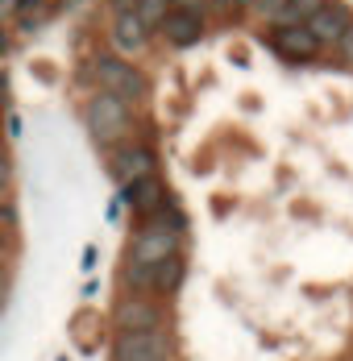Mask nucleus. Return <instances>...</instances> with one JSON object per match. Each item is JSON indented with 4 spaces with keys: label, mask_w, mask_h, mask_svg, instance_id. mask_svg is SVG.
I'll list each match as a JSON object with an SVG mask.
<instances>
[{
    "label": "nucleus",
    "mask_w": 353,
    "mask_h": 361,
    "mask_svg": "<svg viewBox=\"0 0 353 361\" xmlns=\"http://www.w3.org/2000/svg\"><path fill=\"white\" fill-rule=\"evenodd\" d=\"M154 166H158V162H154V149H150V145H125L121 142L112 149V158H108V175L121 183V187L141 179V175H154Z\"/></svg>",
    "instance_id": "nucleus-8"
},
{
    "label": "nucleus",
    "mask_w": 353,
    "mask_h": 361,
    "mask_svg": "<svg viewBox=\"0 0 353 361\" xmlns=\"http://www.w3.org/2000/svg\"><path fill=\"white\" fill-rule=\"evenodd\" d=\"M324 4H328V0H287L275 25H308V21L316 17Z\"/></svg>",
    "instance_id": "nucleus-12"
},
{
    "label": "nucleus",
    "mask_w": 353,
    "mask_h": 361,
    "mask_svg": "<svg viewBox=\"0 0 353 361\" xmlns=\"http://www.w3.org/2000/svg\"><path fill=\"white\" fill-rule=\"evenodd\" d=\"M4 96H8V79H4V71H0V104H4Z\"/></svg>",
    "instance_id": "nucleus-18"
},
{
    "label": "nucleus",
    "mask_w": 353,
    "mask_h": 361,
    "mask_svg": "<svg viewBox=\"0 0 353 361\" xmlns=\"http://www.w3.org/2000/svg\"><path fill=\"white\" fill-rule=\"evenodd\" d=\"M249 4H253V13H258L262 21H270V25H275V21H279V13H282V4H287V0H249Z\"/></svg>",
    "instance_id": "nucleus-14"
},
{
    "label": "nucleus",
    "mask_w": 353,
    "mask_h": 361,
    "mask_svg": "<svg viewBox=\"0 0 353 361\" xmlns=\"http://www.w3.org/2000/svg\"><path fill=\"white\" fill-rule=\"evenodd\" d=\"M158 34L167 37L171 46H196L204 37V13L191 8H167V17L158 21Z\"/></svg>",
    "instance_id": "nucleus-9"
},
{
    "label": "nucleus",
    "mask_w": 353,
    "mask_h": 361,
    "mask_svg": "<svg viewBox=\"0 0 353 361\" xmlns=\"http://www.w3.org/2000/svg\"><path fill=\"white\" fill-rule=\"evenodd\" d=\"M13 8H17L21 17H34V13H42V8H46V0H17Z\"/></svg>",
    "instance_id": "nucleus-16"
},
{
    "label": "nucleus",
    "mask_w": 353,
    "mask_h": 361,
    "mask_svg": "<svg viewBox=\"0 0 353 361\" xmlns=\"http://www.w3.org/2000/svg\"><path fill=\"white\" fill-rule=\"evenodd\" d=\"M249 0H225V8H246Z\"/></svg>",
    "instance_id": "nucleus-19"
},
{
    "label": "nucleus",
    "mask_w": 353,
    "mask_h": 361,
    "mask_svg": "<svg viewBox=\"0 0 353 361\" xmlns=\"http://www.w3.org/2000/svg\"><path fill=\"white\" fill-rule=\"evenodd\" d=\"M171 332L167 328H138V332H116L112 336V361H150V357H171Z\"/></svg>",
    "instance_id": "nucleus-4"
},
{
    "label": "nucleus",
    "mask_w": 353,
    "mask_h": 361,
    "mask_svg": "<svg viewBox=\"0 0 353 361\" xmlns=\"http://www.w3.org/2000/svg\"><path fill=\"white\" fill-rule=\"evenodd\" d=\"M266 42H270V50L279 59H287V63H312L320 50H324L308 25H270Z\"/></svg>",
    "instance_id": "nucleus-5"
},
{
    "label": "nucleus",
    "mask_w": 353,
    "mask_h": 361,
    "mask_svg": "<svg viewBox=\"0 0 353 361\" xmlns=\"http://www.w3.org/2000/svg\"><path fill=\"white\" fill-rule=\"evenodd\" d=\"M108 37H112V50H116L121 59H133V54H141V50H145L150 30L141 25V17L133 13V4H129V0L112 13V30H108Z\"/></svg>",
    "instance_id": "nucleus-6"
},
{
    "label": "nucleus",
    "mask_w": 353,
    "mask_h": 361,
    "mask_svg": "<svg viewBox=\"0 0 353 361\" xmlns=\"http://www.w3.org/2000/svg\"><path fill=\"white\" fill-rule=\"evenodd\" d=\"M8 187H13V162H8V154L0 149V195H4Z\"/></svg>",
    "instance_id": "nucleus-15"
},
{
    "label": "nucleus",
    "mask_w": 353,
    "mask_h": 361,
    "mask_svg": "<svg viewBox=\"0 0 353 361\" xmlns=\"http://www.w3.org/2000/svg\"><path fill=\"white\" fill-rule=\"evenodd\" d=\"M212 4H216V8H225V0H212Z\"/></svg>",
    "instance_id": "nucleus-20"
},
{
    "label": "nucleus",
    "mask_w": 353,
    "mask_h": 361,
    "mask_svg": "<svg viewBox=\"0 0 353 361\" xmlns=\"http://www.w3.org/2000/svg\"><path fill=\"white\" fill-rule=\"evenodd\" d=\"M88 75H92V83H96L100 92H112V96H121V100H129V104L145 100V79H141V71L129 59H121L116 50L96 54V59L88 63Z\"/></svg>",
    "instance_id": "nucleus-2"
},
{
    "label": "nucleus",
    "mask_w": 353,
    "mask_h": 361,
    "mask_svg": "<svg viewBox=\"0 0 353 361\" xmlns=\"http://www.w3.org/2000/svg\"><path fill=\"white\" fill-rule=\"evenodd\" d=\"M150 361H171V357H150Z\"/></svg>",
    "instance_id": "nucleus-21"
},
{
    "label": "nucleus",
    "mask_w": 353,
    "mask_h": 361,
    "mask_svg": "<svg viewBox=\"0 0 353 361\" xmlns=\"http://www.w3.org/2000/svg\"><path fill=\"white\" fill-rule=\"evenodd\" d=\"M175 8H191V13H208V8H216L212 0H171Z\"/></svg>",
    "instance_id": "nucleus-17"
},
{
    "label": "nucleus",
    "mask_w": 353,
    "mask_h": 361,
    "mask_svg": "<svg viewBox=\"0 0 353 361\" xmlns=\"http://www.w3.org/2000/svg\"><path fill=\"white\" fill-rule=\"evenodd\" d=\"M0 50H4V34H0Z\"/></svg>",
    "instance_id": "nucleus-22"
},
{
    "label": "nucleus",
    "mask_w": 353,
    "mask_h": 361,
    "mask_svg": "<svg viewBox=\"0 0 353 361\" xmlns=\"http://www.w3.org/2000/svg\"><path fill=\"white\" fill-rule=\"evenodd\" d=\"M167 200H171V195H167V183L158 179V175H141V179H133V183L121 187V204H125L138 220L154 216Z\"/></svg>",
    "instance_id": "nucleus-7"
},
{
    "label": "nucleus",
    "mask_w": 353,
    "mask_h": 361,
    "mask_svg": "<svg viewBox=\"0 0 353 361\" xmlns=\"http://www.w3.org/2000/svg\"><path fill=\"white\" fill-rule=\"evenodd\" d=\"M112 324H116V332L167 328V307H162L158 295H150V290H129V295L116 299V307H112Z\"/></svg>",
    "instance_id": "nucleus-3"
},
{
    "label": "nucleus",
    "mask_w": 353,
    "mask_h": 361,
    "mask_svg": "<svg viewBox=\"0 0 353 361\" xmlns=\"http://www.w3.org/2000/svg\"><path fill=\"white\" fill-rule=\"evenodd\" d=\"M129 4H133V13L141 17V25H145L150 34L158 30V21H162L167 8H171V0H129Z\"/></svg>",
    "instance_id": "nucleus-13"
},
{
    "label": "nucleus",
    "mask_w": 353,
    "mask_h": 361,
    "mask_svg": "<svg viewBox=\"0 0 353 361\" xmlns=\"http://www.w3.org/2000/svg\"><path fill=\"white\" fill-rule=\"evenodd\" d=\"M349 25H353V13H349V4H345V0H328L316 17L308 21V30L316 34V42H320V46H328V50L337 46V37L345 34Z\"/></svg>",
    "instance_id": "nucleus-10"
},
{
    "label": "nucleus",
    "mask_w": 353,
    "mask_h": 361,
    "mask_svg": "<svg viewBox=\"0 0 353 361\" xmlns=\"http://www.w3.org/2000/svg\"><path fill=\"white\" fill-rule=\"evenodd\" d=\"M83 125H88V133H92L96 145H104V149L108 145H121L129 137V129H133V104L96 87V96L83 109Z\"/></svg>",
    "instance_id": "nucleus-1"
},
{
    "label": "nucleus",
    "mask_w": 353,
    "mask_h": 361,
    "mask_svg": "<svg viewBox=\"0 0 353 361\" xmlns=\"http://www.w3.org/2000/svg\"><path fill=\"white\" fill-rule=\"evenodd\" d=\"M183 279H187V262L171 253V257H162V262H154V274H150V290L158 295V299H171L179 287H183Z\"/></svg>",
    "instance_id": "nucleus-11"
}]
</instances>
